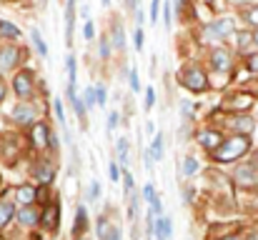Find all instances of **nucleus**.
<instances>
[{
  "label": "nucleus",
  "mask_w": 258,
  "mask_h": 240,
  "mask_svg": "<svg viewBox=\"0 0 258 240\" xmlns=\"http://www.w3.org/2000/svg\"><path fill=\"white\" fill-rule=\"evenodd\" d=\"M248 148H251V143H248L246 135H233L231 140H223L211 155H213L216 163H231V160L243 158L248 153Z\"/></svg>",
  "instance_id": "1"
},
{
  "label": "nucleus",
  "mask_w": 258,
  "mask_h": 240,
  "mask_svg": "<svg viewBox=\"0 0 258 240\" xmlns=\"http://www.w3.org/2000/svg\"><path fill=\"white\" fill-rule=\"evenodd\" d=\"M231 33H233V20L231 18H221V20H213L211 25H206L201 38H203V43H213V40H221V38H226Z\"/></svg>",
  "instance_id": "2"
},
{
  "label": "nucleus",
  "mask_w": 258,
  "mask_h": 240,
  "mask_svg": "<svg viewBox=\"0 0 258 240\" xmlns=\"http://www.w3.org/2000/svg\"><path fill=\"white\" fill-rule=\"evenodd\" d=\"M180 83H183L188 90H193V93L208 90V78H206V73H203L201 68H196V65H190V68H185V70L180 73Z\"/></svg>",
  "instance_id": "3"
},
{
  "label": "nucleus",
  "mask_w": 258,
  "mask_h": 240,
  "mask_svg": "<svg viewBox=\"0 0 258 240\" xmlns=\"http://www.w3.org/2000/svg\"><path fill=\"white\" fill-rule=\"evenodd\" d=\"M211 68L216 73H228L233 68V55L226 48H213L211 50Z\"/></svg>",
  "instance_id": "4"
},
{
  "label": "nucleus",
  "mask_w": 258,
  "mask_h": 240,
  "mask_svg": "<svg viewBox=\"0 0 258 240\" xmlns=\"http://www.w3.org/2000/svg\"><path fill=\"white\" fill-rule=\"evenodd\" d=\"M10 118H13L15 123H20V125H30V123L38 118V110H35V105H33V103L23 100V103H18V105L13 108Z\"/></svg>",
  "instance_id": "5"
},
{
  "label": "nucleus",
  "mask_w": 258,
  "mask_h": 240,
  "mask_svg": "<svg viewBox=\"0 0 258 240\" xmlns=\"http://www.w3.org/2000/svg\"><path fill=\"white\" fill-rule=\"evenodd\" d=\"M13 88L20 98H30L33 95V73L30 70H23L13 78Z\"/></svg>",
  "instance_id": "6"
},
{
  "label": "nucleus",
  "mask_w": 258,
  "mask_h": 240,
  "mask_svg": "<svg viewBox=\"0 0 258 240\" xmlns=\"http://www.w3.org/2000/svg\"><path fill=\"white\" fill-rule=\"evenodd\" d=\"M30 138H33V145H35V148H45V145L50 143V130H48V125H45V123H33Z\"/></svg>",
  "instance_id": "7"
},
{
  "label": "nucleus",
  "mask_w": 258,
  "mask_h": 240,
  "mask_svg": "<svg viewBox=\"0 0 258 240\" xmlns=\"http://www.w3.org/2000/svg\"><path fill=\"white\" fill-rule=\"evenodd\" d=\"M198 143L206 148V150H216L221 143H223V138H221V133H216V130H201L198 133Z\"/></svg>",
  "instance_id": "8"
},
{
  "label": "nucleus",
  "mask_w": 258,
  "mask_h": 240,
  "mask_svg": "<svg viewBox=\"0 0 258 240\" xmlns=\"http://www.w3.org/2000/svg\"><path fill=\"white\" fill-rule=\"evenodd\" d=\"M236 180H238L241 185H256L258 170L253 165H241V168H236Z\"/></svg>",
  "instance_id": "9"
},
{
  "label": "nucleus",
  "mask_w": 258,
  "mask_h": 240,
  "mask_svg": "<svg viewBox=\"0 0 258 240\" xmlns=\"http://www.w3.org/2000/svg\"><path fill=\"white\" fill-rule=\"evenodd\" d=\"M231 125H233V130H236L238 135H248V133L256 130V120L248 118V115H238V118H233Z\"/></svg>",
  "instance_id": "10"
},
{
  "label": "nucleus",
  "mask_w": 258,
  "mask_h": 240,
  "mask_svg": "<svg viewBox=\"0 0 258 240\" xmlns=\"http://www.w3.org/2000/svg\"><path fill=\"white\" fill-rule=\"evenodd\" d=\"M18 48H13V45H5L3 50H0V70H10L15 63H18Z\"/></svg>",
  "instance_id": "11"
},
{
  "label": "nucleus",
  "mask_w": 258,
  "mask_h": 240,
  "mask_svg": "<svg viewBox=\"0 0 258 240\" xmlns=\"http://www.w3.org/2000/svg\"><path fill=\"white\" fill-rule=\"evenodd\" d=\"M73 25H76V0L66 8V45L73 43Z\"/></svg>",
  "instance_id": "12"
},
{
  "label": "nucleus",
  "mask_w": 258,
  "mask_h": 240,
  "mask_svg": "<svg viewBox=\"0 0 258 240\" xmlns=\"http://www.w3.org/2000/svg\"><path fill=\"white\" fill-rule=\"evenodd\" d=\"M33 175H35V180H40L43 185H48V183L55 178V170H53V165H48V163H38V165L33 168Z\"/></svg>",
  "instance_id": "13"
},
{
  "label": "nucleus",
  "mask_w": 258,
  "mask_h": 240,
  "mask_svg": "<svg viewBox=\"0 0 258 240\" xmlns=\"http://www.w3.org/2000/svg\"><path fill=\"white\" fill-rule=\"evenodd\" d=\"M18 220H20L23 225H35V223H40V213H38L33 205H23V208L18 210Z\"/></svg>",
  "instance_id": "14"
},
{
  "label": "nucleus",
  "mask_w": 258,
  "mask_h": 240,
  "mask_svg": "<svg viewBox=\"0 0 258 240\" xmlns=\"http://www.w3.org/2000/svg\"><path fill=\"white\" fill-rule=\"evenodd\" d=\"M58 218H60L58 205H48V208H45V213L40 215L43 225H45V228H50V230H55V228H58Z\"/></svg>",
  "instance_id": "15"
},
{
  "label": "nucleus",
  "mask_w": 258,
  "mask_h": 240,
  "mask_svg": "<svg viewBox=\"0 0 258 240\" xmlns=\"http://www.w3.org/2000/svg\"><path fill=\"white\" fill-rule=\"evenodd\" d=\"M128 155H131V143H128V138H120V140L115 143V163H118V165H125V163H128Z\"/></svg>",
  "instance_id": "16"
},
{
  "label": "nucleus",
  "mask_w": 258,
  "mask_h": 240,
  "mask_svg": "<svg viewBox=\"0 0 258 240\" xmlns=\"http://www.w3.org/2000/svg\"><path fill=\"white\" fill-rule=\"evenodd\" d=\"M110 43H113L115 50H125V30H123V25L118 20L113 23V40Z\"/></svg>",
  "instance_id": "17"
},
{
  "label": "nucleus",
  "mask_w": 258,
  "mask_h": 240,
  "mask_svg": "<svg viewBox=\"0 0 258 240\" xmlns=\"http://www.w3.org/2000/svg\"><path fill=\"white\" fill-rule=\"evenodd\" d=\"M15 198H18L23 205H30V203L35 200V188H33V185H20L18 193H15Z\"/></svg>",
  "instance_id": "18"
},
{
  "label": "nucleus",
  "mask_w": 258,
  "mask_h": 240,
  "mask_svg": "<svg viewBox=\"0 0 258 240\" xmlns=\"http://www.w3.org/2000/svg\"><path fill=\"white\" fill-rule=\"evenodd\" d=\"M13 215H15V208H13V203H0V230L13 220Z\"/></svg>",
  "instance_id": "19"
},
{
  "label": "nucleus",
  "mask_w": 258,
  "mask_h": 240,
  "mask_svg": "<svg viewBox=\"0 0 258 240\" xmlns=\"http://www.w3.org/2000/svg\"><path fill=\"white\" fill-rule=\"evenodd\" d=\"M148 155H151V160H163V135H156L153 138Z\"/></svg>",
  "instance_id": "20"
},
{
  "label": "nucleus",
  "mask_w": 258,
  "mask_h": 240,
  "mask_svg": "<svg viewBox=\"0 0 258 240\" xmlns=\"http://www.w3.org/2000/svg\"><path fill=\"white\" fill-rule=\"evenodd\" d=\"M180 168H183V175L190 178V175H196V173L201 170V163L193 158V155H188V158H183V165H180Z\"/></svg>",
  "instance_id": "21"
},
{
  "label": "nucleus",
  "mask_w": 258,
  "mask_h": 240,
  "mask_svg": "<svg viewBox=\"0 0 258 240\" xmlns=\"http://www.w3.org/2000/svg\"><path fill=\"white\" fill-rule=\"evenodd\" d=\"M0 35H5V38H20V30H18L13 23L0 20Z\"/></svg>",
  "instance_id": "22"
},
{
  "label": "nucleus",
  "mask_w": 258,
  "mask_h": 240,
  "mask_svg": "<svg viewBox=\"0 0 258 240\" xmlns=\"http://www.w3.org/2000/svg\"><path fill=\"white\" fill-rule=\"evenodd\" d=\"M81 103H83V108H93L95 105V90H93V85H88L86 90H83V95H81Z\"/></svg>",
  "instance_id": "23"
},
{
  "label": "nucleus",
  "mask_w": 258,
  "mask_h": 240,
  "mask_svg": "<svg viewBox=\"0 0 258 240\" xmlns=\"http://www.w3.org/2000/svg\"><path fill=\"white\" fill-rule=\"evenodd\" d=\"M66 70H68V85H76V55H68L66 58Z\"/></svg>",
  "instance_id": "24"
},
{
  "label": "nucleus",
  "mask_w": 258,
  "mask_h": 240,
  "mask_svg": "<svg viewBox=\"0 0 258 240\" xmlns=\"http://www.w3.org/2000/svg\"><path fill=\"white\" fill-rule=\"evenodd\" d=\"M30 35H33V43H35V48H38V53H40V55H48V48H45V43H43V38H40V33H38V30L33 28V33H30Z\"/></svg>",
  "instance_id": "25"
},
{
  "label": "nucleus",
  "mask_w": 258,
  "mask_h": 240,
  "mask_svg": "<svg viewBox=\"0 0 258 240\" xmlns=\"http://www.w3.org/2000/svg\"><path fill=\"white\" fill-rule=\"evenodd\" d=\"M120 180H123V188H125V198H131V193H133V188H136L133 175H131V173H123V175H120Z\"/></svg>",
  "instance_id": "26"
},
{
  "label": "nucleus",
  "mask_w": 258,
  "mask_h": 240,
  "mask_svg": "<svg viewBox=\"0 0 258 240\" xmlns=\"http://www.w3.org/2000/svg\"><path fill=\"white\" fill-rule=\"evenodd\" d=\"M86 225H88V220H86V210H83V208H78V223H76V228H73V233H76V235H81Z\"/></svg>",
  "instance_id": "27"
},
{
  "label": "nucleus",
  "mask_w": 258,
  "mask_h": 240,
  "mask_svg": "<svg viewBox=\"0 0 258 240\" xmlns=\"http://www.w3.org/2000/svg\"><path fill=\"white\" fill-rule=\"evenodd\" d=\"M108 178H110V183H118V180H120V165H118L115 160L108 165Z\"/></svg>",
  "instance_id": "28"
},
{
  "label": "nucleus",
  "mask_w": 258,
  "mask_h": 240,
  "mask_svg": "<svg viewBox=\"0 0 258 240\" xmlns=\"http://www.w3.org/2000/svg\"><path fill=\"white\" fill-rule=\"evenodd\" d=\"M231 35H236V45H238V48H246V45L251 43V33H236V30H233Z\"/></svg>",
  "instance_id": "29"
},
{
  "label": "nucleus",
  "mask_w": 258,
  "mask_h": 240,
  "mask_svg": "<svg viewBox=\"0 0 258 240\" xmlns=\"http://www.w3.org/2000/svg\"><path fill=\"white\" fill-rule=\"evenodd\" d=\"M193 110H196V108H193V103H190V100H180V113H183V118H185V120H188V118H193Z\"/></svg>",
  "instance_id": "30"
},
{
  "label": "nucleus",
  "mask_w": 258,
  "mask_h": 240,
  "mask_svg": "<svg viewBox=\"0 0 258 240\" xmlns=\"http://www.w3.org/2000/svg\"><path fill=\"white\" fill-rule=\"evenodd\" d=\"M128 83H131L133 93H138V90H141V80H138V70H136V68H133V70L128 73Z\"/></svg>",
  "instance_id": "31"
},
{
  "label": "nucleus",
  "mask_w": 258,
  "mask_h": 240,
  "mask_svg": "<svg viewBox=\"0 0 258 240\" xmlns=\"http://www.w3.org/2000/svg\"><path fill=\"white\" fill-rule=\"evenodd\" d=\"M246 23L253 25V28H258V5L251 8V10H246Z\"/></svg>",
  "instance_id": "32"
},
{
  "label": "nucleus",
  "mask_w": 258,
  "mask_h": 240,
  "mask_svg": "<svg viewBox=\"0 0 258 240\" xmlns=\"http://www.w3.org/2000/svg\"><path fill=\"white\" fill-rule=\"evenodd\" d=\"M93 90H95V105L103 108V105H105V88H103V85H95Z\"/></svg>",
  "instance_id": "33"
},
{
  "label": "nucleus",
  "mask_w": 258,
  "mask_h": 240,
  "mask_svg": "<svg viewBox=\"0 0 258 240\" xmlns=\"http://www.w3.org/2000/svg\"><path fill=\"white\" fill-rule=\"evenodd\" d=\"M88 198H90V200H98V198H100V183H98V180L90 183V188H88Z\"/></svg>",
  "instance_id": "34"
},
{
  "label": "nucleus",
  "mask_w": 258,
  "mask_h": 240,
  "mask_svg": "<svg viewBox=\"0 0 258 240\" xmlns=\"http://www.w3.org/2000/svg\"><path fill=\"white\" fill-rule=\"evenodd\" d=\"M156 198H158V195H156V190H153V185H151V183H148V185H146V188H143V200H146V203H148V205H151V203H153V200H156Z\"/></svg>",
  "instance_id": "35"
},
{
  "label": "nucleus",
  "mask_w": 258,
  "mask_h": 240,
  "mask_svg": "<svg viewBox=\"0 0 258 240\" xmlns=\"http://www.w3.org/2000/svg\"><path fill=\"white\" fill-rule=\"evenodd\" d=\"M53 108H55V118H58V123L66 128V115H63V105H60V100H53Z\"/></svg>",
  "instance_id": "36"
},
{
  "label": "nucleus",
  "mask_w": 258,
  "mask_h": 240,
  "mask_svg": "<svg viewBox=\"0 0 258 240\" xmlns=\"http://www.w3.org/2000/svg\"><path fill=\"white\" fill-rule=\"evenodd\" d=\"M108 230H110V223H108L105 218H98V238L103 240V235H105Z\"/></svg>",
  "instance_id": "37"
},
{
  "label": "nucleus",
  "mask_w": 258,
  "mask_h": 240,
  "mask_svg": "<svg viewBox=\"0 0 258 240\" xmlns=\"http://www.w3.org/2000/svg\"><path fill=\"white\" fill-rule=\"evenodd\" d=\"M108 55H110V40L108 38H100V58L105 60Z\"/></svg>",
  "instance_id": "38"
},
{
  "label": "nucleus",
  "mask_w": 258,
  "mask_h": 240,
  "mask_svg": "<svg viewBox=\"0 0 258 240\" xmlns=\"http://www.w3.org/2000/svg\"><path fill=\"white\" fill-rule=\"evenodd\" d=\"M158 10H161V0H153V3H151V10H148L151 23H156V20H158Z\"/></svg>",
  "instance_id": "39"
},
{
  "label": "nucleus",
  "mask_w": 258,
  "mask_h": 240,
  "mask_svg": "<svg viewBox=\"0 0 258 240\" xmlns=\"http://www.w3.org/2000/svg\"><path fill=\"white\" fill-rule=\"evenodd\" d=\"M103 240H120V228L118 225H110V230L103 235Z\"/></svg>",
  "instance_id": "40"
},
{
  "label": "nucleus",
  "mask_w": 258,
  "mask_h": 240,
  "mask_svg": "<svg viewBox=\"0 0 258 240\" xmlns=\"http://www.w3.org/2000/svg\"><path fill=\"white\" fill-rule=\"evenodd\" d=\"M153 103H156V93H153V88H146V110H151Z\"/></svg>",
  "instance_id": "41"
},
{
  "label": "nucleus",
  "mask_w": 258,
  "mask_h": 240,
  "mask_svg": "<svg viewBox=\"0 0 258 240\" xmlns=\"http://www.w3.org/2000/svg\"><path fill=\"white\" fill-rule=\"evenodd\" d=\"M133 43H136V50H143V30L141 28L133 33Z\"/></svg>",
  "instance_id": "42"
},
{
  "label": "nucleus",
  "mask_w": 258,
  "mask_h": 240,
  "mask_svg": "<svg viewBox=\"0 0 258 240\" xmlns=\"http://www.w3.org/2000/svg\"><path fill=\"white\" fill-rule=\"evenodd\" d=\"M83 35H86V40H93L95 38V28H93V20H88L86 28H83Z\"/></svg>",
  "instance_id": "43"
},
{
  "label": "nucleus",
  "mask_w": 258,
  "mask_h": 240,
  "mask_svg": "<svg viewBox=\"0 0 258 240\" xmlns=\"http://www.w3.org/2000/svg\"><path fill=\"white\" fill-rule=\"evenodd\" d=\"M248 70H251V73H258V53H251V55H248Z\"/></svg>",
  "instance_id": "44"
},
{
  "label": "nucleus",
  "mask_w": 258,
  "mask_h": 240,
  "mask_svg": "<svg viewBox=\"0 0 258 240\" xmlns=\"http://www.w3.org/2000/svg\"><path fill=\"white\" fill-rule=\"evenodd\" d=\"M115 125H118V113H110V115H108V135L113 133Z\"/></svg>",
  "instance_id": "45"
},
{
  "label": "nucleus",
  "mask_w": 258,
  "mask_h": 240,
  "mask_svg": "<svg viewBox=\"0 0 258 240\" xmlns=\"http://www.w3.org/2000/svg\"><path fill=\"white\" fill-rule=\"evenodd\" d=\"M163 20H166V28H171V8L163 10Z\"/></svg>",
  "instance_id": "46"
},
{
  "label": "nucleus",
  "mask_w": 258,
  "mask_h": 240,
  "mask_svg": "<svg viewBox=\"0 0 258 240\" xmlns=\"http://www.w3.org/2000/svg\"><path fill=\"white\" fill-rule=\"evenodd\" d=\"M5 93H8V88H5V83H3V80H0V103H3V100H5Z\"/></svg>",
  "instance_id": "47"
},
{
  "label": "nucleus",
  "mask_w": 258,
  "mask_h": 240,
  "mask_svg": "<svg viewBox=\"0 0 258 240\" xmlns=\"http://www.w3.org/2000/svg\"><path fill=\"white\" fill-rule=\"evenodd\" d=\"M251 40H253V45L258 48V30H256V33H251Z\"/></svg>",
  "instance_id": "48"
},
{
  "label": "nucleus",
  "mask_w": 258,
  "mask_h": 240,
  "mask_svg": "<svg viewBox=\"0 0 258 240\" xmlns=\"http://www.w3.org/2000/svg\"><path fill=\"white\" fill-rule=\"evenodd\" d=\"M248 240H258V233H253V235H251V238H248Z\"/></svg>",
  "instance_id": "49"
},
{
  "label": "nucleus",
  "mask_w": 258,
  "mask_h": 240,
  "mask_svg": "<svg viewBox=\"0 0 258 240\" xmlns=\"http://www.w3.org/2000/svg\"><path fill=\"white\" fill-rule=\"evenodd\" d=\"M100 3H103V5H108V3H110V0H100Z\"/></svg>",
  "instance_id": "50"
},
{
  "label": "nucleus",
  "mask_w": 258,
  "mask_h": 240,
  "mask_svg": "<svg viewBox=\"0 0 258 240\" xmlns=\"http://www.w3.org/2000/svg\"><path fill=\"white\" fill-rule=\"evenodd\" d=\"M131 3H133V5H138V3H141V0H131Z\"/></svg>",
  "instance_id": "51"
},
{
  "label": "nucleus",
  "mask_w": 258,
  "mask_h": 240,
  "mask_svg": "<svg viewBox=\"0 0 258 240\" xmlns=\"http://www.w3.org/2000/svg\"><path fill=\"white\" fill-rule=\"evenodd\" d=\"M223 240H238V238H223Z\"/></svg>",
  "instance_id": "52"
},
{
  "label": "nucleus",
  "mask_w": 258,
  "mask_h": 240,
  "mask_svg": "<svg viewBox=\"0 0 258 240\" xmlns=\"http://www.w3.org/2000/svg\"><path fill=\"white\" fill-rule=\"evenodd\" d=\"M78 240H90V238H78Z\"/></svg>",
  "instance_id": "53"
}]
</instances>
